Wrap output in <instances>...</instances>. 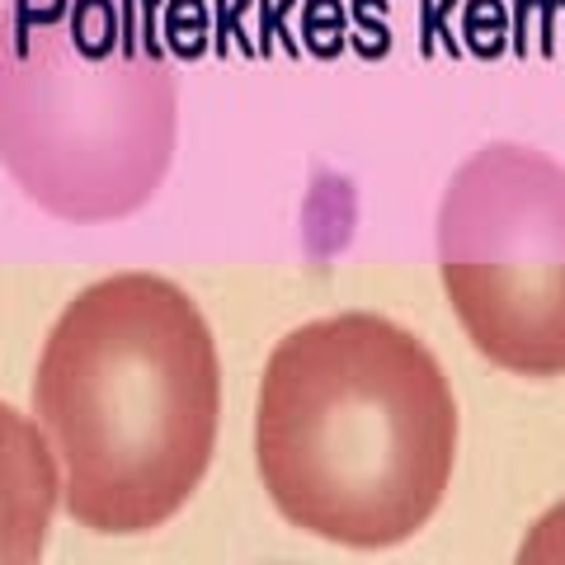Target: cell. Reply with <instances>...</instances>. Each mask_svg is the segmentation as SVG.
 <instances>
[{"instance_id":"obj_1","label":"cell","mask_w":565,"mask_h":565,"mask_svg":"<svg viewBox=\"0 0 565 565\" xmlns=\"http://www.w3.org/2000/svg\"><path fill=\"white\" fill-rule=\"evenodd\" d=\"M457 462V401L424 340L373 311L282 334L255 405V467L311 537L377 552L415 537Z\"/></svg>"},{"instance_id":"obj_2","label":"cell","mask_w":565,"mask_h":565,"mask_svg":"<svg viewBox=\"0 0 565 565\" xmlns=\"http://www.w3.org/2000/svg\"><path fill=\"white\" fill-rule=\"evenodd\" d=\"M33 411L71 519L109 537L161 527L217 444L222 363L199 302L161 274L90 282L47 334Z\"/></svg>"},{"instance_id":"obj_3","label":"cell","mask_w":565,"mask_h":565,"mask_svg":"<svg viewBox=\"0 0 565 565\" xmlns=\"http://www.w3.org/2000/svg\"><path fill=\"white\" fill-rule=\"evenodd\" d=\"M180 81L147 0L0 10V166L62 222L128 217L161 189Z\"/></svg>"},{"instance_id":"obj_4","label":"cell","mask_w":565,"mask_h":565,"mask_svg":"<svg viewBox=\"0 0 565 565\" xmlns=\"http://www.w3.org/2000/svg\"><path fill=\"white\" fill-rule=\"evenodd\" d=\"M438 274L467 340L519 377L565 373V166L490 141L438 203Z\"/></svg>"},{"instance_id":"obj_5","label":"cell","mask_w":565,"mask_h":565,"mask_svg":"<svg viewBox=\"0 0 565 565\" xmlns=\"http://www.w3.org/2000/svg\"><path fill=\"white\" fill-rule=\"evenodd\" d=\"M62 500V467L47 434L0 401V565L43 556Z\"/></svg>"}]
</instances>
